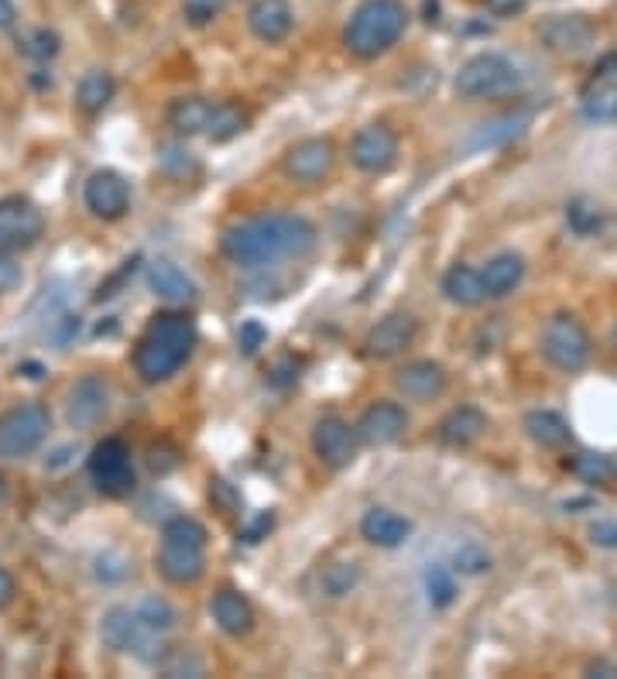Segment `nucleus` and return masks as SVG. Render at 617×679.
Here are the masks:
<instances>
[{"label": "nucleus", "mask_w": 617, "mask_h": 679, "mask_svg": "<svg viewBox=\"0 0 617 679\" xmlns=\"http://www.w3.org/2000/svg\"><path fill=\"white\" fill-rule=\"evenodd\" d=\"M316 227L306 217H255L223 233V254L240 268H268L285 258H302L316 248Z\"/></svg>", "instance_id": "nucleus-1"}, {"label": "nucleus", "mask_w": 617, "mask_h": 679, "mask_svg": "<svg viewBox=\"0 0 617 679\" xmlns=\"http://www.w3.org/2000/svg\"><path fill=\"white\" fill-rule=\"evenodd\" d=\"M196 340H199L196 323L186 312H172V309L158 312L135 347V371L148 385L169 381L192 357Z\"/></svg>", "instance_id": "nucleus-2"}, {"label": "nucleus", "mask_w": 617, "mask_h": 679, "mask_svg": "<svg viewBox=\"0 0 617 679\" xmlns=\"http://www.w3.org/2000/svg\"><path fill=\"white\" fill-rule=\"evenodd\" d=\"M206 542H210V532H206L202 522L189 515H172L161 529V546H158V573L176 583V587H189L206 573Z\"/></svg>", "instance_id": "nucleus-3"}, {"label": "nucleus", "mask_w": 617, "mask_h": 679, "mask_svg": "<svg viewBox=\"0 0 617 679\" xmlns=\"http://www.w3.org/2000/svg\"><path fill=\"white\" fill-rule=\"evenodd\" d=\"M408 28V11L401 0H364L350 14V24L344 31V46L357 59H378L388 49L401 42Z\"/></svg>", "instance_id": "nucleus-4"}, {"label": "nucleus", "mask_w": 617, "mask_h": 679, "mask_svg": "<svg viewBox=\"0 0 617 679\" xmlns=\"http://www.w3.org/2000/svg\"><path fill=\"white\" fill-rule=\"evenodd\" d=\"M521 83V72L511 59L498 52H480L467 59L452 79V87L464 100H494V97H508Z\"/></svg>", "instance_id": "nucleus-5"}, {"label": "nucleus", "mask_w": 617, "mask_h": 679, "mask_svg": "<svg viewBox=\"0 0 617 679\" xmlns=\"http://www.w3.org/2000/svg\"><path fill=\"white\" fill-rule=\"evenodd\" d=\"M543 353H546V361L563 375L584 371L590 353H594L590 330L573 312H556L553 319H546V327H543Z\"/></svg>", "instance_id": "nucleus-6"}, {"label": "nucleus", "mask_w": 617, "mask_h": 679, "mask_svg": "<svg viewBox=\"0 0 617 679\" xmlns=\"http://www.w3.org/2000/svg\"><path fill=\"white\" fill-rule=\"evenodd\" d=\"M100 638L107 649L135 656L148 666H158V659L165 656L161 631H151L131 608H110L100 621Z\"/></svg>", "instance_id": "nucleus-7"}, {"label": "nucleus", "mask_w": 617, "mask_h": 679, "mask_svg": "<svg viewBox=\"0 0 617 679\" xmlns=\"http://www.w3.org/2000/svg\"><path fill=\"white\" fill-rule=\"evenodd\" d=\"M52 429V412L38 402L14 406L0 416V460L31 457Z\"/></svg>", "instance_id": "nucleus-8"}, {"label": "nucleus", "mask_w": 617, "mask_h": 679, "mask_svg": "<svg viewBox=\"0 0 617 679\" xmlns=\"http://www.w3.org/2000/svg\"><path fill=\"white\" fill-rule=\"evenodd\" d=\"M46 233V213H41L24 196H4L0 199V251L14 254L28 251Z\"/></svg>", "instance_id": "nucleus-9"}, {"label": "nucleus", "mask_w": 617, "mask_h": 679, "mask_svg": "<svg viewBox=\"0 0 617 679\" xmlns=\"http://www.w3.org/2000/svg\"><path fill=\"white\" fill-rule=\"evenodd\" d=\"M90 477L107 498H123L135 491V467L131 450L123 447V439H103L90 453Z\"/></svg>", "instance_id": "nucleus-10"}, {"label": "nucleus", "mask_w": 617, "mask_h": 679, "mask_svg": "<svg viewBox=\"0 0 617 679\" xmlns=\"http://www.w3.org/2000/svg\"><path fill=\"white\" fill-rule=\"evenodd\" d=\"M350 162L367 176H385L398 162V134L388 124H367L350 141Z\"/></svg>", "instance_id": "nucleus-11"}, {"label": "nucleus", "mask_w": 617, "mask_h": 679, "mask_svg": "<svg viewBox=\"0 0 617 679\" xmlns=\"http://www.w3.org/2000/svg\"><path fill=\"white\" fill-rule=\"evenodd\" d=\"M82 199H87V210L97 217V220H120L123 213L131 210V186L120 172L113 169H100L87 179L82 186Z\"/></svg>", "instance_id": "nucleus-12"}, {"label": "nucleus", "mask_w": 617, "mask_h": 679, "mask_svg": "<svg viewBox=\"0 0 617 679\" xmlns=\"http://www.w3.org/2000/svg\"><path fill=\"white\" fill-rule=\"evenodd\" d=\"M539 38L559 56H580L597 42V24L587 14H553L539 24Z\"/></svg>", "instance_id": "nucleus-13"}, {"label": "nucleus", "mask_w": 617, "mask_h": 679, "mask_svg": "<svg viewBox=\"0 0 617 679\" xmlns=\"http://www.w3.org/2000/svg\"><path fill=\"white\" fill-rule=\"evenodd\" d=\"M110 412V388L103 378L90 375V378H79L69 391V402H66V419L72 429H97L103 422V416Z\"/></svg>", "instance_id": "nucleus-14"}, {"label": "nucleus", "mask_w": 617, "mask_h": 679, "mask_svg": "<svg viewBox=\"0 0 617 679\" xmlns=\"http://www.w3.org/2000/svg\"><path fill=\"white\" fill-rule=\"evenodd\" d=\"M337 162V148L326 138H306L299 144L288 148L285 154V176L296 182H319L334 172Z\"/></svg>", "instance_id": "nucleus-15"}, {"label": "nucleus", "mask_w": 617, "mask_h": 679, "mask_svg": "<svg viewBox=\"0 0 617 679\" xmlns=\"http://www.w3.org/2000/svg\"><path fill=\"white\" fill-rule=\"evenodd\" d=\"M405 429H408V412L398 402L370 406L357 422V436L364 439L367 447H391L405 436Z\"/></svg>", "instance_id": "nucleus-16"}, {"label": "nucleus", "mask_w": 617, "mask_h": 679, "mask_svg": "<svg viewBox=\"0 0 617 679\" xmlns=\"http://www.w3.org/2000/svg\"><path fill=\"white\" fill-rule=\"evenodd\" d=\"M312 450L319 453L322 463L329 467H350L354 453H357V443H354V429L340 419V416H326L316 422L312 429Z\"/></svg>", "instance_id": "nucleus-17"}, {"label": "nucleus", "mask_w": 617, "mask_h": 679, "mask_svg": "<svg viewBox=\"0 0 617 679\" xmlns=\"http://www.w3.org/2000/svg\"><path fill=\"white\" fill-rule=\"evenodd\" d=\"M296 24V11L288 0H255L251 11H247V28L265 46H278L292 34Z\"/></svg>", "instance_id": "nucleus-18"}, {"label": "nucleus", "mask_w": 617, "mask_h": 679, "mask_svg": "<svg viewBox=\"0 0 617 679\" xmlns=\"http://www.w3.org/2000/svg\"><path fill=\"white\" fill-rule=\"evenodd\" d=\"M416 333H419L416 316H408V312H391V316L381 319V323H378L375 330L367 333L364 347H367L370 357H381V361H385V357H395V353H401L405 347H411Z\"/></svg>", "instance_id": "nucleus-19"}, {"label": "nucleus", "mask_w": 617, "mask_h": 679, "mask_svg": "<svg viewBox=\"0 0 617 679\" xmlns=\"http://www.w3.org/2000/svg\"><path fill=\"white\" fill-rule=\"evenodd\" d=\"M145 278H148V289H151L161 302H169V306H186V302L196 299V282H192V278H189L179 264L165 261V258L151 261L148 271H145Z\"/></svg>", "instance_id": "nucleus-20"}, {"label": "nucleus", "mask_w": 617, "mask_h": 679, "mask_svg": "<svg viewBox=\"0 0 617 679\" xmlns=\"http://www.w3.org/2000/svg\"><path fill=\"white\" fill-rule=\"evenodd\" d=\"M395 385L411 402H432L446 391V371L436 361H411L395 375Z\"/></svg>", "instance_id": "nucleus-21"}, {"label": "nucleus", "mask_w": 617, "mask_h": 679, "mask_svg": "<svg viewBox=\"0 0 617 679\" xmlns=\"http://www.w3.org/2000/svg\"><path fill=\"white\" fill-rule=\"evenodd\" d=\"M210 611H213L217 628H220L223 635H230V638H240V635H247V631L255 628V608H251V601H247V597H243L240 590H233V587H220V590L213 593Z\"/></svg>", "instance_id": "nucleus-22"}, {"label": "nucleus", "mask_w": 617, "mask_h": 679, "mask_svg": "<svg viewBox=\"0 0 617 679\" xmlns=\"http://www.w3.org/2000/svg\"><path fill=\"white\" fill-rule=\"evenodd\" d=\"M360 536L378 546V549H398L408 542L411 536V522L401 518L398 511H388V508H370L364 518H360Z\"/></svg>", "instance_id": "nucleus-23"}, {"label": "nucleus", "mask_w": 617, "mask_h": 679, "mask_svg": "<svg viewBox=\"0 0 617 679\" xmlns=\"http://www.w3.org/2000/svg\"><path fill=\"white\" fill-rule=\"evenodd\" d=\"M484 429H487V416L480 409H474V406H460L439 422V439L452 450H464V447L477 443V439L484 436Z\"/></svg>", "instance_id": "nucleus-24"}, {"label": "nucleus", "mask_w": 617, "mask_h": 679, "mask_svg": "<svg viewBox=\"0 0 617 679\" xmlns=\"http://www.w3.org/2000/svg\"><path fill=\"white\" fill-rule=\"evenodd\" d=\"M480 278H484V292L490 296V299H501V296H508V292H515L518 286H521V278H525V261H521V254H498V258H490L487 261V268L480 271Z\"/></svg>", "instance_id": "nucleus-25"}, {"label": "nucleus", "mask_w": 617, "mask_h": 679, "mask_svg": "<svg viewBox=\"0 0 617 679\" xmlns=\"http://www.w3.org/2000/svg\"><path fill=\"white\" fill-rule=\"evenodd\" d=\"M525 432L535 447H543V450H559L566 447L573 432H569V422L559 416V412H549V409H539V412H528L525 416Z\"/></svg>", "instance_id": "nucleus-26"}, {"label": "nucleus", "mask_w": 617, "mask_h": 679, "mask_svg": "<svg viewBox=\"0 0 617 679\" xmlns=\"http://www.w3.org/2000/svg\"><path fill=\"white\" fill-rule=\"evenodd\" d=\"M442 292L449 302H457V306H480L487 299L484 292V278L477 268L470 264H452L446 274H442Z\"/></svg>", "instance_id": "nucleus-27"}, {"label": "nucleus", "mask_w": 617, "mask_h": 679, "mask_svg": "<svg viewBox=\"0 0 617 679\" xmlns=\"http://www.w3.org/2000/svg\"><path fill=\"white\" fill-rule=\"evenodd\" d=\"M113 93H117L113 76L107 69H90L76 87V103L82 113H100L113 100Z\"/></svg>", "instance_id": "nucleus-28"}, {"label": "nucleus", "mask_w": 617, "mask_h": 679, "mask_svg": "<svg viewBox=\"0 0 617 679\" xmlns=\"http://www.w3.org/2000/svg\"><path fill=\"white\" fill-rule=\"evenodd\" d=\"M210 113H213V103L202 100V97H182L169 107V124L179 131V134H206V124H210Z\"/></svg>", "instance_id": "nucleus-29"}, {"label": "nucleus", "mask_w": 617, "mask_h": 679, "mask_svg": "<svg viewBox=\"0 0 617 679\" xmlns=\"http://www.w3.org/2000/svg\"><path fill=\"white\" fill-rule=\"evenodd\" d=\"M247 124H251V117H247L243 107H237V103H213L210 124H206V138L223 144V141H233L237 134H243Z\"/></svg>", "instance_id": "nucleus-30"}, {"label": "nucleus", "mask_w": 617, "mask_h": 679, "mask_svg": "<svg viewBox=\"0 0 617 679\" xmlns=\"http://www.w3.org/2000/svg\"><path fill=\"white\" fill-rule=\"evenodd\" d=\"M569 470L590 488H610L617 481V463L604 453H576L569 460Z\"/></svg>", "instance_id": "nucleus-31"}, {"label": "nucleus", "mask_w": 617, "mask_h": 679, "mask_svg": "<svg viewBox=\"0 0 617 679\" xmlns=\"http://www.w3.org/2000/svg\"><path fill=\"white\" fill-rule=\"evenodd\" d=\"M528 124V113H508L501 121H490L484 124L474 138H470V148L480 151V148H498V144H508L511 138H518Z\"/></svg>", "instance_id": "nucleus-32"}, {"label": "nucleus", "mask_w": 617, "mask_h": 679, "mask_svg": "<svg viewBox=\"0 0 617 679\" xmlns=\"http://www.w3.org/2000/svg\"><path fill=\"white\" fill-rule=\"evenodd\" d=\"M426 593L432 608H449L457 601V580H452L449 567H429L426 570Z\"/></svg>", "instance_id": "nucleus-33"}, {"label": "nucleus", "mask_w": 617, "mask_h": 679, "mask_svg": "<svg viewBox=\"0 0 617 679\" xmlns=\"http://www.w3.org/2000/svg\"><path fill=\"white\" fill-rule=\"evenodd\" d=\"M566 220H569V227L580 237H590V233L600 230L604 213H600L597 203H590V199H573V203L566 207Z\"/></svg>", "instance_id": "nucleus-34"}, {"label": "nucleus", "mask_w": 617, "mask_h": 679, "mask_svg": "<svg viewBox=\"0 0 617 679\" xmlns=\"http://www.w3.org/2000/svg\"><path fill=\"white\" fill-rule=\"evenodd\" d=\"M158 672H165V676H202L206 672V662L196 656V652H182V649H165V656L158 659V666H155Z\"/></svg>", "instance_id": "nucleus-35"}, {"label": "nucleus", "mask_w": 617, "mask_h": 679, "mask_svg": "<svg viewBox=\"0 0 617 679\" xmlns=\"http://www.w3.org/2000/svg\"><path fill=\"white\" fill-rule=\"evenodd\" d=\"M138 618H141L151 631H169V628H176V621H179L176 608L165 601V597H145L141 608H138Z\"/></svg>", "instance_id": "nucleus-36"}, {"label": "nucleus", "mask_w": 617, "mask_h": 679, "mask_svg": "<svg viewBox=\"0 0 617 679\" xmlns=\"http://www.w3.org/2000/svg\"><path fill=\"white\" fill-rule=\"evenodd\" d=\"M584 117L594 124H617V83L594 97H584Z\"/></svg>", "instance_id": "nucleus-37"}, {"label": "nucleus", "mask_w": 617, "mask_h": 679, "mask_svg": "<svg viewBox=\"0 0 617 679\" xmlns=\"http://www.w3.org/2000/svg\"><path fill=\"white\" fill-rule=\"evenodd\" d=\"M357 583H360L357 563H337V567H329V570L322 573V587H326L329 597H344V593H350Z\"/></svg>", "instance_id": "nucleus-38"}, {"label": "nucleus", "mask_w": 617, "mask_h": 679, "mask_svg": "<svg viewBox=\"0 0 617 679\" xmlns=\"http://www.w3.org/2000/svg\"><path fill=\"white\" fill-rule=\"evenodd\" d=\"M230 4V0H182V14L192 28H202L220 18V11Z\"/></svg>", "instance_id": "nucleus-39"}, {"label": "nucleus", "mask_w": 617, "mask_h": 679, "mask_svg": "<svg viewBox=\"0 0 617 679\" xmlns=\"http://www.w3.org/2000/svg\"><path fill=\"white\" fill-rule=\"evenodd\" d=\"M452 570H460V573H484V570H490V556L477 546V542H467V546H460L457 549V556H452Z\"/></svg>", "instance_id": "nucleus-40"}, {"label": "nucleus", "mask_w": 617, "mask_h": 679, "mask_svg": "<svg viewBox=\"0 0 617 679\" xmlns=\"http://www.w3.org/2000/svg\"><path fill=\"white\" fill-rule=\"evenodd\" d=\"M24 52L38 62H49L52 56H59V34L49 31V28H38L28 42H24Z\"/></svg>", "instance_id": "nucleus-41"}, {"label": "nucleus", "mask_w": 617, "mask_h": 679, "mask_svg": "<svg viewBox=\"0 0 617 679\" xmlns=\"http://www.w3.org/2000/svg\"><path fill=\"white\" fill-rule=\"evenodd\" d=\"M265 340H268V330L258 323V319H247V323L240 327V333H237V343H240V350L247 357H255L265 347Z\"/></svg>", "instance_id": "nucleus-42"}, {"label": "nucleus", "mask_w": 617, "mask_h": 679, "mask_svg": "<svg viewBox=\"0 0 617 679\" xmlns=\"http://www.w3.org/2000/svg\"><path fill=\"white\" fill-rule=\"evenodd\" d=\"M590 542L600 549H617V518H600V522L590 526Z\"/></svg>", "instance_id": "nucleus-43"}, {"label": "nucleus", "mask_w": 617, "mask_h": 679, "mask_svg": "<svg viewBox=\"0 0 617 679\" xmlns=\"http://www.w3.org/2000/svg\"><path fill=\"white\" fill-rule=\"evenodd\" d=\"M21 282V268L11 261V254L0 251V292H11Z\"/></svg>", "instance_id": "nucleus-44"}, {"label": "nucleus", "mask_w": 617, "mask_h": 679, "mask_svg": "<svg viewBox=\"0 0 617 679\" xmlns=\"http://www.w3.org/2000/svg\"><path fill=\"white\" fill-rule=\"evenodd\" d=\"M484 4H487V11H490L494 18H515V14L525 11L528 0H484Z\"/></svg>", "instance_id": "nucleus-45"}, {"label": "nucleus", "mask_w": 617, "mask_h": 679, "mask_svg": "<svg viewBox=\"0 0 617 679\" xmlns=\"http://www.w3.org/2000/svg\"><path fill=\"white\" fill-rule=\"evenodd\" d=\"M14 593H18V583H14V577L0 567V608H8L11 601H14Z\"/></svg>", "instance_id": "nucleus-46"}, {"label": "nucleus", "mask_w": 617, "mask_h": 679, "mask_svg": "<svg viewBox=\"0 0 617 679\" xmlns=\"http://www.w3.org/2000/svg\"><path fill=\"white\" fill-rule=\"evenodd\" d=\"M18 28V8L14 0H0V31H14Z\"/></svg>", "instance_id": "nucleus-47"}, {"label": "nucleus", "mask_w": 617, "mask_h": 679, "mask_svg": "<svg viewBox=\"0 0 617 679\" xmlns=\"http://www.w3.org/2000/svg\"><path fill=\"white\" fill-rule=\"evenodd\" d=\"M4 501H8V477L0 473V505H4Z\"/></svg>", "instance_id": "nucleus-48"}]
</instances>
